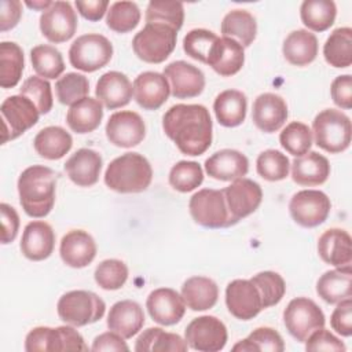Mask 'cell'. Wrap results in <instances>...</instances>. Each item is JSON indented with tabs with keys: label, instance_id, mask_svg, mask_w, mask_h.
Wrapping results in <instances>:
<instances>
[{
	"label": "cell",
	"instance_id": "6da1fadb",
	"mask_svg": "<svg viewBox=\"0 0 352 352\" xmlns=\"http://www.w3.org/2000/svg\"><path fill=\"white\" fill-rule=\"evenodd\" d=\"M165 135L186 155H201L212 144V118L202 104L179 103L162 117Z\"/></svg>",
	"mask_w": 352,
	"mask_h": 352
},
{
	"label": "cell",
	"instance_id": "7a4b0ae2",
	"mask_svg": "<svg viewBox=\"0 0 352 352\" xmlns=\"http://www.w3.org/2000/svg\"><path fill=\"white\" fill-rule=\"evenodd\" d=\"M56 173L44 165L26 168L18 179L19 202L30 217H45L54 208Z\"/></svg>",
	"mask_w": 352,
	"mask_h": 352
},
{
	"label": "cell",
	"instance_id": "3957f363",
	"mask_svg": "<svg viewBox=\"0 0 352 352\" xmlns=\"http://www.w3.org/2000/svg\"><path fill=\"white\" fill-rule=\"evenodd\" d=\"M153 180V169L146 157L139 153H125L114 158L106 172V186L121 194L142 192Z\"/></svg>",
	"mask_w": 352,
	"mask_h": 352
},
{
	"label": "cell",
	"instance_id": "277c9868",
	"mask_svg": "<svg viewBox=\"0 0 352 352\" xmlns=\"http://www.w3.org/2000/svg\"><path fill=\"white\" fill-rule=\"evenodd\" d=\"M312 131L316 146L330 154L341 153L351 144V120L341 110H322L312 121Z\"/></svg>",
	"mask_w": 352,
	"mask_h": 352
},
{
	"label": "cell",
	"instance_id": "5b68a950",
	"mask_svg": "<svg viewBox=\"0 0 352 352\" xmlns=\"http://www.w3.org/2000/svg\"><path fill=\"white\" fill-rule=\"evenodd\" d=\"M58 315L65 323L81 327L100 320L106 311L104 301L89 290H72L65 293L56 305Z\"/></svg>",
	"mask_w": 352,
	"mask_h": 352
},
{
	"label": "cell",
	"instance_id": "8992f818",
	"mask_svg": "<svg viewBox=\"0 0 352 352\" xmlns=\"http://www.w3.org/2000/svg\"><path fill=\"white\" fill-rule=\"evenodd\" d=\"M177 30L162 23H146L132 40L135 55L147 63L164 62L175 50Z\"/></svg>",
	"mask_w": 352,
	"mask_h": 352
},
{
	"label": "cell",
	"instance_id": "52a82bcc",
	"mask_svg": "<svg viewBox=\"0 0 352 352\" xmlns=\"http://www.w3.org/2000/svg\"><path fill=\"white\" fill-rule=\"evenodd\" d=\"M113 56V44L99 33L77 37L69 48V60L73 67L92 73L104 67Z\"/></svg>",
	"mask_w": 352,
	"mask_h": 352
},
{
	"label": "cell",
	"instance_id": "ba28073f",
	"mask_svg": "<svg viewBox=\"0 0 352 352\" xmlns=\"http://www.w3.org/2000/svg\"><path fill=\"white\" fill-rule=\"evenodd\" d=\"M190 214L195 223L206 228H226L234 226L223 190L202 188L188 202Z\"/></svg>",
	"mask_w": 352,
	"mask_h": 352
},
{
	"label": "cell",
	"instance_id": "9c48e42d",
	"mask_svg": "<svg viewBox=\"0 0 352 352\" xmlns=\"http://www.w3.org/2000/svg\"><path fill=\"white\" fill-rule=\"evenodd\" d=\"M25 351H88V346L84 342L82 336L72 326H38L28 333L25 338Z\"/></svg>",
	"mask_w": 352,
	"mask_h": 352
},
{
	"label": "cell",
	"instance_id": "30bf717a",
	"mask_svg": "<svg viewBox=\"0 0 352 352\" xmlns=\"http://www.w3.org/2000/svg\"><path fill=\"white\" fill-rule=\"evenodd\" d=\"M283 322L289 334L298 342L305 340L318 329L324 327L326 319L319 305L307 297L293 298L283 311Z\"/></svg>",
	"mask_w": 352,
	"mask_h": 352
},
{
	"label": "cell",
	"instance_id": "8fae6325",
	"mask_svg": "<svg viewBox=\"0 0 352 352\" xmlns=\"http://www.w3.org/2000/svg\"><path fill=\"white\" fill-rule=\"evenodd\" d=\"M0 113L3 121V144L23 135L37 124L40 116L34 103L23 95L6 98L1 103Z\"/></svg>",
	"mask_w": 352,
	"mask_h": 352
},
{
	"label": "cell",
	"instance_id": "7c38bea8",
	"mask_svg": "<svg viewBox=\"0 0 352 352\" xmlns=\"http://www.w3.org/2000/svg\"><path fill=\"white\" fill-rule=\"evenodd\" d=\"M227 338L226 324L212 315L192 319L184 330L187 345L199 352H219L226 346Z\"/></svg>",
	"mask_w": 352,
	"mask_h": 352
},
{
	"label": "cell",
	"instance_id": "4fadbf2b",
	"mask_svg": "<svg viewBox=\"0 0 352 352\" xmlns=\"http://www.w3.org/2000/svg\"><path fill=\"white\" fill-rule=\"evenodd\" d=\"M330 209V198L319 190H301L296 192L289 202L292 219L305 228H314L324 223Z\"/></svg>",
	"mask_w": 352,
	"mask_h": 352
},
{
	"label": "cell",
	"instance_id": "5bb4252c",
	"mask_svg": "<svg viewBox=\"0 0 352 352\" xmlns=\"http://www.w3.org/2000/svg\"><path fill=\"white\" fill-rule=\"evenodd\" d=\"M77 15L69 1H52L40 16L43 36L55 44L70 40L77 30Z\"/></svg>",
	"mask_w": 352,
	"mask_h": 352
},
{
	"label": "cell",
	"instance_id": "9a60e30c",
	"mask_svg": "<svg viewBox=\"0 0 352 352\" xmlns=\"http://www.w3.org/2000/svg\"><path fill=\"white\" fill-rule=\"evenodd\" d=\"M223 194L234 224L252 214L263 199L260 184L246 177L234 180L228 187L223 188Z\"/></svg>",
	"mask_w": 352,
	"mask_h": 352
},
{
	"label": "cell",
	"instance_id": "2e32d148",
	"mask_svg": "<svg viewBox=\"0 0 352 352\" xmlns=\"http://www.w3.org/2000/svg\"><path fill=\"white\" fill-rule=\"evenodd\" d=\"M226 305L241 320H250L264 309L260 292L250 279H234L227 285Z\"/></svg>",
	"mask_w": 352,
	"mask_h": 352
},
{
	"label": "cell",
	"instance_id": "e0dca14e",
	"mask_svg": "<svg viewBox=\"0 0 352 352\" xmlns=\"http://www.w3.org/2000/svg\"><path fill=\"white\" fill-rule=\"evenodd\" d=\"M106 136L114 146L129 148L144 139L146 125L143 118L132 110L117 111L106 124Z\"/></svg>",
	"mask_w": 352,
	"mask_h": 352
},
{
	"label": "cell",
	"instance_id": "ac0fdd59",
	"mask_svg": "<svg viewBox=\"0 0 352 352\" xmlns=\"http://www.w3.org/2000/svg\"><path fill=\"white\" fill-rule=\"evenodd\" d=\"M170 82V94L176 99L198 96L205 88V76L201 69L186 62L175 60L164 67L162 73Z\"/></svg>",
	"mask_w": 352,
	"mask_h": 352
},
{
	"label": "cell",
	"instance_id": "d6986e66",
	"mask_svg": "<svg viewBox=\"0 0 352 352\" xmlns=\"http://www.w3.org/2000/svg\"><path fill=\"white\" fill-rule=\"evenodd\" d=\"M146 308L151 319L162 326H172L182 320L186 312V304L176 290L160 287L153 290L146 301Z\"/></svg>",
	"mask_w": 352,
	"mask_h": 352
},
{
	"label": "cell",
	"instance_id": "ffe728a7",
	"mask_svg": "<svg viewBox=\"0 0 352 352\" xmlns=\"http://www.w3.org/2000/svg\"><path fill=\"white\" fill-rule=\"evenodd\" d=\"M287 116V104L285 99L276 94H261L253 102L252 120L254 125L265 133L279 131L286 122Z\"/></svg>",
	"mask_w": 352,
	"mask_h": 352
},
{
	"label": "cell",
	"instance_id": "44dd1931",
	"mask_svg": "<svg viewBox=\"0 0 352 352\" xmlns=\"http://www.w3.org/2000/svg\"><path fill=\"white\" fill-rule=\"evenodd\" d=\"M170 95L166 77L157 72H143L133 81V98L144 110L160 109Z\"/></svg>",
	"mask_w": 352,
	"mask_h": 352
},
{
	"label": "cell",
	"instance_id": "7402d4cb",
	"mask_svg": "<svg viewBox=\"0 0 352 352\" xmlns=\"http://www.w3.org/2000/svg\"><path fill=\"white\" fill-rule=\"evenodd\" d=\"M62 261L72 268L89 265L96 256V243L84 230H72L63 235L59 246Z\"/></svg>",
	"mask_w": 352,
	"mask_h": 352
},
{
	"label": "cell",
	"instance_id": "603a6c76",
	"mask_svg": "<svg viewBox=\"0 0 352 352\" xmlns=\"http://www.w3.org/2000/svg\"><path fill=\"white\" fill-rule=\"evenodd\" d=\"M205 170L212 179L234 182L246 176L249 170V160L238 150L223 148L205 161Z\"/></svg>",
	"mask_w": 352,
	"mask_h": 352
},
{
	"label": "cell",
	"instance_id": "cb8c5ba5",
	"mask_svg": "<svg viewBox=\"0 0 352 352\" xmlns=\"http://www.w3.org/2000/svg\"><path fill=\"white\" fill-rule=\"evenodd\" d=\"M55 246V232L52 227L41 220L30 221L22 234L21 252L32 261L48 258Z\"/></svg>",
	"mask_w": 352,
	"mask_h": 352
},
{
	"label": "cell",
	"instance_id": "d4e9b609",
	"mask_svg": "<svg viewBox=\"0 0 352 352\" xmlns=\"http://www.w3.org/2000/svg\"><path fill=\"white\" fill-rule=\"evenodd\" d=\"M96 99L109 110L126 106L133 95V85L121 72H107L102 74L95 88Z\"/></svg>",
	"mask_w": 352,
	"mask_h": 352
},
{
	"label": "cell",
	"instance_id": "484cf974",
	"mask_svg": "<svg viewBox=\"0 0 352 352\" xmlns=\"http://www.w3.org/2000/svg\"><path fill=\"white\" fill-rule=\"evenodd\" d=\"M245 63L243 47L234 38L219 37L213 44L208 62L217 74L230 77L236 74Z\"/></svg>",
	"mask_w": 352,
	"mask_h": 352
},
{
	"label": "cell",
	"instance_id": "4316f807",
	"mask_svg": "<svg viewBox=\"0 0 352 352\" xmlns=\"http://www.w3.org/2000/svg\"><path fill=\"white\" fill-rule=\"evenodd\" d=\"M103 160L100 154L92 148L77 150L66 162L65 172L69 179L80 187H91L99 180Z\"/></svg>",
	"mask_w": 352,
	"mask_h": 352
},
{
	"label": "cell",
	"instance_id": "83f0119b",
	"mask_svg": "<svg viewBox=\"0 0 352 352\" xmlns=\"http://www.w3.org/2000/svg\"><path fill=\"white\" fill-rule=\"evenodd\" d=\"M319 257L333 267H345L352 263V239L341 228H329L318 239Z\"/></svg>",
	"mask_w": 352,
	"mask_h": 352
},
{
	"label": "cell",
	"instance_id": "f1b7e54d",
	"mask_svg": "<svg viewBox=\"0 0 352 352\" xmlns=\"http://www.w3.org/2000/svg\"><path fill=\"white\" fill-rule=\"evenodd\" d=\"M144 324L143 308L132 300L117 301L109 311L107 327L124 338H132Z\"/></svg>",
	"mask_w": 352,
	"mask_h": 352
},
{
	"label": "cell",
	"instance_id": "f546056e",
	"mask_svg": "<svg viewBox=\"0 0 352 352\" xmlns=\"http://www.w3.org/2000/svg\"><path fill=\"white\" fill-rule=\"evenodd\" d=\"M330 176V164L327 158L316 151H308L296 157L292 162V179L300 186H319Z\"/></svg>",
	"mask_w": 352,
	"mask_h": 352
},
{
	"label": "cell",
	"instance_id": "4dcf8cb0",
	"mask_svg": "<svg viewBox=\"0 0 352 352\" xmlns=\"http://www.w3.org/2000/svg\"><path fill=\"white\" fill-rule=\"evenodd\" d=\"M318 38L305 29H297L287 34L283 41L282 52L285 59L294 66H307L318 56Z\"/></svg>",
	"mask_w": 352,
	"mask_h": 352
},
{
	"label": "cell",
	"instance_id": "1f68e13d",
	"mask_svg": "<svg viewBox=\"0 0 352 352\" xmlns=\"http://www.w3.org/2000/svg\"><path fill=\"white\" fill-rule=\"evenodd\" d=\"M318 296L329 302L337 304L352 294V270L351 265L337 267L326 271L316 282Z\"/></svg>",
	"mask_w": 352,
	"mask_h": 352
},
{
	"label": "cell",
	"instance_id": "d6a6232c",
	"mask_svg": "<svg viewBox=\"0 0 352 352\" xmlns=\"http://www.w3.org/2000/svg\"><path fill=\"white\" fill-rule=\"evenodd\" d=\"M103 118V106L96 98H82L73 103L66 114L69 128L76 133H89L95 131Z\"/></svg>",
	"mask_w": 352,
	"mask_h": 352
},
{
	"label": "cell",
	"instance_id": "836d02e7",
	"mask_svg": "<svg viewBox=\"0 0 352 352\" xmlns=\"http://www.w3.org/2000/svg\"><path fill=\"white\" fill-rule=\"evenodd\" d=\"M182 297L191 311H206L217 302L219 287L210 278L191 276L182 286Z\"/></svg>",
	"mask_w": 352,
	"mask_h": 352
},
{
	"label": "cell",
	"instance_id": "e575fe53",
	"mask_svg": "<svg viewBox=\"0 0 352 352\" xmlns=\"http://www.w3.org/2000/svg\"><path fill=\"white\" fill-rule=\"evenodd\" d=\"M213 110L220 125L234 128L241 125L246 118L248 99L238 89H226L216 96Z\"/></svg>",
	"mask_w": 352,
	"mask_h": 352
},
{
	"label": "cell",
	"instance_id": "d590c367",
	"mask_svg": "<svg viewBox=\"0 0 352 352\" xmlns=\"http://www.w3.org/2000/svg\"><path fill=\"white\" fill-rule=\"evenodd\" d=\"M73 146L72 135L62 126L51 125L37 132L33 140L36 153L47 160H59L66 155Z\"/></svg>",
	"mask_w": 352,
	"mask_h": 352
},
{
	"label": "cell",
	"instance_id": "8d00e7d4",
	"mask_svg": "<svg viewBox=\"0 0 352 352\" xmlns=\"http://www.w3.org/2000/svg\"><path fill=\"white\" fill-rule=\"evenodd\" d=\"M223 37L236 40L243 48L249 47L257 34L256 18L246 10L230 11L221 22Z\"/></svg>",
	"mask_w": 352,
	"mask_h": 352
},
{
	"label": "cell",
	"instance_id": "74e56055",
	"mask_svg": "<svg viewBox=\"0 0 352 352\" xmlns=\"http://www.w3.org/2000/svg\"><path fill=\"white\" fill-rule=\"evenodd\" d=\"M188 345L179 334L168 333L161 327L144 330L136 340L135 351L138 352H184Z\"/></svg>",
	"mask_w": 352,
	"mask_h": 352
},
{
	"label": "cell",
	"instance_id": "f35d334b",
	"mask_svg": "<svg viewBox=\"0 0 352 352\" xmlns=\"http://www.w3.org/2000/svg\"><path fill=\"white\" fill-rule=\"evenodd\" d=\"M323 55L333 67H349L352 65V29L348 26L334 29L323 45Z\"/></svg>",
	"mask_w": 352,
	"mask_h": 352
},
{
	"label": "cell",
	"instance_id": "ab89813d",
	"mask_svg": "<svg viewBox=\"0 0 352 352\" xmlns=\"http://www.w3.org/2000/svg\"><path fill=\"white\" fill-rule=\"evenodd\" d=\"M25 59L22 48L14 41L0 43V85L14 88L23 73Z\"/></svg>",
	"mask_w": 352,
	"mask_h": 352
},
{
	"label": "cell",
	"instance_id": "60d3db41",
	"mask_svg": "<svg viewBox=\"0 0 352 352\" xmlns=\"http://www.w3.org/2000/svg\"><path fill=\"white\" fill-rule=\"evenodd\" d=\"M337 7L333 0H305L300 7L302 23L314 32H324L333 26Z\"/></svg>",
	"mask_w": 352,
	"mask_h": 352
},
{
	"label": "cell",
	"instance_id": "b9f144b4",
	"mask_svg": "<svg viewBox=\"0 0 352 352\" xmlns=\"http://www.w3.org/2000/svg\"><path fill=\"white\" fill-rule=\"evenodd\" d=\"M30 60L34 72L43 78H58L65 72V62L59 50L50 44L32 48Z\"/></svg>",
	"mask_w": 352,
	"mask_h": 352
},
{
	"label": "cell",
	"instance_id": "7bdbcfd3",
	"mask_svg": "<svg viewBox=\"0 0 352 352\" xmlns=\"http://www.w3.org/2000/svg\"><path fill=\"white\" fill-rule=\"evenodd\" d=\"M285 349V342L280 334L271 327H258L253 330L245 340L236 342L232 346L234 352H253V351H267V352H282Z\"/></svg>",
	"mask_w": 352,
	"mask_h": 352
},
{
	"label": "cell",
	"instance_id": "ee69618b",
	"mask_svg": "<svg viewBox=\"0 0 352 352\" xmlns=\"http://www.w3.org/2000/svg\"><path fill=\"white\" fill-rule=\"evenodd\" d=\"M184 22V8L179 1L153 0L146 8V23H162L180 30Z\"/></svg>",
	"mask_w": 352,
	"mask_h": 352
},
{
	"label": "cell",
	"instance_id": "f6af8a7d",
	"mask_svg": "<svg viewBox=\"0 0 352 352\" xmlns=\"http://www.w3.org/2000/svg\"><path fill=\"white\" fill-rule=\"evenodd\" d=\"M140 22V10L133 1H116L107 10L106 25L117 33H128Z\"/></svg>",
	"mask_w": 352,
	"mask_h": 352
},
{
	"label": "cell",
	"instance_id": "bcb514c9",
	"mask_svg": "<svg viewBox=\"0 0 352 352\" xmlns=\"http://www.w3.org/2000/svg\"><path fill=\"white\" fill-rule=\"evenodd\" d=\"M280 146L292 155L301 157L307 154L312 146V131L300 121H293L279 135Z\"/></svg>",
	"mask_w": 352,
	"mask_h": 352
},
{
	"label": "cell",
	"instance_id": "7dc6e473",
	"mask_svg": "<svg viewBox=\"0 0 352 352\" xmlns=\"http://www.w3.org/2000/svg\"><path fill=\"white\" fill-rule=\"evenodd\" d=\"M204 182V170L195 161H179L169 172V184L180 192H190Z\"/></svg>",
	"mask_w": 352,
	"mask_h": 352
},
{
	"label": "cell",
	"instance_id": "c3c4849f",
	"mask_svg": "<svg viewBox=\"0 0 352 352\" xmlns=\"http://www.w3.org/2000/svg\"><path fill=\"white\" fill-rule=\"evenodd\" d=\"M257 173L268 182H279L287 177L290 161L279 150H265L258 154L256 161Z\"/></svg>",
	"mask_w": 352,
	"mask_h": 352
},
{
	"label": "cell",
	"instance_id": "681fc988",
	"mask_svg": "<svg viewBox=\"0 0 352 352\" xmlns=\"http://www.w3.org/2000/svg\"><path fill=\"white\" fill-rule=\"evenodd\" d=\"M56 98L62 104H73L89 94V82L84 74L66 73L55 82Z\"/></svg>",
	"mask_w": 352,
	"mask_h": 352
},
{
	"label": "cell",
	"instance_id": "f907efd6",
	"mask_svg": "<svg viewBox=\"0 0 352 352\" xmlns=\"http://www.w3.org/2000/svg\"><path fill=\"white\" fill-rule=\"evenodd\" d=\"M250 280L256 285V287L260 292L264 309L276 305L285 296L286 283L278 272L263 271L250 278Z\"/></svg>",
	"mask_w": 352,
	"mask_h": 352
},
{
	"label": "cell",
	"instance_id": "816d5d0a",
	"mask_svg": "<svg viewBox=\"0 0 352 352\" xmlns=\"http://www.w3.org/2000/svg\"><path fill=\"white\" fill-rule=\"evenodd\" d=\"M95 282L104 290L121 289L128 279V267L117 258H107L95 268Z\"/></svg>",
	"mask_w": 352,
	"mask_h": 352
},
{
	"label": "cell",
	"instance_id": "f5cc1de1",
	"mask_svg": "<svg viewBox=\"0 0 352 352\" xmlns=\"http://www.w3.org/2000/svg\"><path fill=\"white\" fill-rule=\"evenodd\" d=\"M19 95H23L28 99H30L40 114H47L52 109L54 99L51 92V84L48 82V80L43 77H28L19 88Z\"/></svg>",
	"mask_w": 352,
	"mask_h": 352
},
{
	"label": "cell",
	"instance_id": "db71d44e",
	"mask_svg": "<svg viewBox=\"0 0 352 352\" xmlns=\"http://www.w3.org/2000/svg\"><path fill=\"white\" fill-rule=\"evenodd\" d=\"M217 38L219 36L212 30L192 29L183 38V50L190 58L206 63L210 50Z\"/></svg>",
	"mask_w": 352,
	"mask_h": 352
},
{
	"label": "cell",
	"instance_id": "11a10c76",
	"mask_svg": "<svg viewBox=\"0 0 352 352\" xmlns=\"http://www.w3.org/2000/svg\"><path fill=\"white\" fill-rule=\"evenodd\" d=\"M307 351H333V352H345V344L337 338L333 333L324 327L318 329L305 340Z\"/></svg>",
	"mask_w": 352,
	"mask_h": 352
},
{
	"label": "cell",
	"instance_id": "9f6ffc18",
	"mask_svg": "<svg viewBox=\"0 0 352 352\" xmlns=\"http://www.w3.org/2000/svg\"><path fill=\"white\" fill-rule=\"evenodd\" d=\"M330 324L333 330H336L338 334L344 337L352 336V300L345 298L340 302H337V307L334 308L331 316H330Z\"/></svg>",
	"mask_w": 352,
	"mask_h": 352
},
{
	"label": "cell",
	"instance_id": "6f0895ef",
	"mask_svg": "<svg viewBox=\"0 0 352 352\" xmlns=\"http://www.w3.org/2000/svg\"><path fill=\"white\" fill-rule=\"evenodd\" d=\"M330 94L333 102L338 107L349 110L352 107V76L342 74L336 77L331 82Z\"/></svg>",
	"mask_w": 352,
	"mask_h": 352
},
{
	"label": "cell",
	"instance_id": "680465c9",
	"mask_svg": "<svg viewBox=\"0 0 352 352\" xmlns=\"http://www.w3.org/2000/svg\"><path fill=\"white\" fill-rule=\"evenodd\" d=\"M0 213H1V243L7 245L12 242L18 235L19 216L16 210L6 202L0 205Z\"/></svg>",
	"mask_w": 352,
	"mask_h": 352
},
{
	"label": "cell",
	"instance_id": "91938a15",
	"mask_svg": "<svg viewBox=\"0 0 352 352\" xmlns=\"http://www.w3.org/2000/svg\"><path fill=\"white\" fill-rule=\"evenodd\" d=\"M22 15V3L18 0L0 1V30L7 32L14 29Z\"/></svg>",
	"mask_w": 352,
	"mask_h": 352
},
{
	"label": "cell",
	"instance_id": "94428289",
	"mask_svg": "<svg viewBox=\"0 0 352 352\" xmlns=\"http://www.w3.org/2000/svg\"><path fill=\"white\" fill-rule=\"evenodd\" d=\"M92 351H128V345L124 341V337L117 334L116 331H106L95 337L92 346Z\"/></svg>",
	"mask_w": 352,
	"mask_h": 352
},
{
	"label": "cell",
	"instance_id": "6125c7cd",
	"mask_svg": "<svg viewBox=\"0 0 352 352\" xmlns=\"http://www.w3.org/2000/svg\"><path fill=\"white\" fill-rule=\"evenodd\" d=\"M74 4L77 11L81 14V16L92 22L100 21L104 12H107V7H109L107 0H88V1L76 0Z\"/></svg>",
	"mask_w": 352,
	"mask_h": 352
},
{
	"label": "cell",
	"instance_id": "be15d7a7",
	"mask_svg": "<svg viewBox=\"0 0 352 352\" xmlns=\"http://www.w3.org/2000/svg\"><path fill=\"white\" fill-rule=\"evenodd\" d=\"M25 4L29 7V8H33V10H38V11H45L47 8L51 7L52 1H48V0H43V1H25Z\"/></svg>",
	"mask_w": 352,
	"mask_h": 352
}]
</instances>
